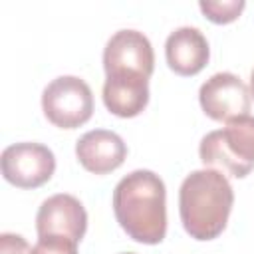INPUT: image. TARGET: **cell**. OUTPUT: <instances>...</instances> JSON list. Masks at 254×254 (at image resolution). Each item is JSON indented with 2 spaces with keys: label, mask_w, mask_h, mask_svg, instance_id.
<instances>
[{
  "label": "cell",
  "mask_w": 254,
  "mask_h": 254,
  "mask_svg": "<svg viewBox=\"0 0 254 254\" xmlns=\"http://www.w3.org/2000/svg\"><path fill=\"white\" fill-rule=\"evenodd\" d=\"M36 230L38 236L58 234L79 242L87 230V212L73 194H52L38 208Z\"/></svg>",
  "instance_id": "obj_8"
},
{
  "label": "cell",
  "mask_w": 254,
  "mask_h": 254,
  "mask_svg": "<svg viewBox=\"0 0 254 254\" xmlns=\"http://www.w3.org/2000/svg\"><path fill=\"white\" fill-rule=\"evenodd\" d=\"M42 109L60 129H75L93 115L91 87L77 75H60L42 91Z\"/></svg>",
  "instance_id": "obj_4"
},
{
  "label": "cell",
  "mask_w": 254,
  "mask_h": 254,
  "mask_svg": "<svg viewBox=\"0 0 254 254\" xmlns=\"http://www.w3.org/2000/svg\"><path fill=\"white\" fill-rule=\"evenodd\" d=\"M2 177L18 189H36L48 183L56 171L52 149L42 143L22 141L8 145L0 157Z\"/></svg>",
  "instance_id": "obj_5"
},
{
  "label": "cell",
  "mask_w": 254,
  "mask_h": 254,
  "mask_svg": "<svg viewBox=\"0 0 254 254\" xmlns=\"http://www.w3.org/2000/svg\"><path fill=\"white\" fill-rule=\"evenodd\" d=\"M198 101L202 111L214 121H230L248 115L252 95L248 85L230 71H218L210 75L198 89Z\"/></svg>",
  "instance_id": "obj_6"
},
{
  "label": "cell",
  "mask_w": 254,
  "mask_h": 254,
  "mask_svg": "<svg viewBox=\"0 0 254 254\" xmlns=\"http://www.w3.org/2000/svg\"><path fill=\"white\" fill-rule=\"evenodd\" d=\"M75 157L93 175H107L119 169L127 157L125 141L109 129H91L75 143Z\"/></svg>",
  "instance_id": "obj_9"
},
{
  "label": "cell",
  "mask_w": 254,
  "mask_h": 254,
  "mask_svg": "<svg viewBox=\"0 0 254 254\" xmlns=\"http://www.w3.org/2000/svg\"><path fill=\"white\" fill-rule=\"evenodd\" d=\"M155 67V54L149 38L137 30L115 32L103 50V69L105 73L135 71L151 77Z\"/></svg>",
  "instance_id": "obj_7"
},
{
  "label": "cell",
  "mask_w": 254,
  "mask_h": 254,
  "mask_svg": "<svg viewBox=\"0 0 254 254\" xmlns=\"http://www.w3.org/2000/svg\"><path fill=\"white\" fill-rule=\"evenodd\" d=\"M121 254H135V252H121Z\"/></svg>",
  "instance_id": "obj_16"
},
{
  "label": "cell",
  "mask_w": 254,
  "mask_h": 254,
  "mask_svg": "<svg viewBox=\"0 0 254 254\" xmlns=\"http://www.w3.org/2000/svg\"><path fill=\"white\" fill-rule=\"evenodd\" d=\"M165 56L169 67L179 75H196L210 58V48L204 34L192 26L173 30L165 42Z\"/></svg>",
  "instance_id": "obj_11"
},
{
  "label": "cell",
  "mask_w": 254,
  "mask_h": 254,
  "mask_svg": "<svg viewBox=\"0 0 254 254\" xmlns=\"http://www.w3.org/2000/svg\"><path fill=\"white\" fill-rule=\"evenodd\" d=\"M0 254H32V248L24 236L12 234V232H2L0 234Z\"/></svg>",
  "instance_id": "obj_14"
},
{
  "label": "cell",
  "mask_w": 254,
  "mask_h": 254,
  "mask_svg": "<svg viewBox=\"0 0 254 254\" xmlns=\"http://www.w3.org/2000/svg\"><path fill=\"white\" fill-rule=\"evenodd\" d=\"M250 95L254 97V69H252V73H250Z\"/></svg>",
  "instance_id": "obj_15"
},
{
  "label": "cell",
  "mask_w": 254,
  "mask_h": 254,
  "mask_svg": "<svg viewBox=\"0 0 254 254\" xmlns=\"http://www.w3.org/2000/svg\"><path fill=\"white\" fill-rule=\"evenodd\" d=\"M234 204V190L216 169H198L185 177L179 189L183 228L194 240H212L226 228Z\"/></svg>",
  "instance_id": "obj_2"
},
{
  "label": "cell",
  "mask_w": 254,
  "mask_h": 254,
  "mask_svg": "<svg viewBox=\"0 0 254 254\" xmlns=\"http://www.w3.org/2000/svg\"><path fill=\"white\" fill-rule=\"evenodd\" d=\"M198 157L206 169L244 179L254 169V117L242 115L206 133L200 139Z\"/></svg>",
  "instance_id": "obj_3"
},
{
  "label": "cell",
  "mask_w": 254,
  "mask_h": 254,
  "mask_svg": "<svg viewBox=\"0 0 254 254\" xmlns=\"http://www.w3.org/2000/svg\"><path fill=\"white\" fill-rule=\"evenodd\" d=\"M113 212L129 238L159 244L167 234V190L163 179L147 169L125 175L113 190Z\"/></svg>",
  "instance_id": "obj_1"
},
{
  "label": "cell",
  "mask_w": 254,
  "mask_h": 254,
  "mask_svg": "<svg viewBox=\"0 0 254 254\" xmlns=\"http://www.w3.org/2000/svg\"><path fill=\"white\" fill-rule=\"evenodd\" d=\"M32 254H77V242L65 236L46 234L32 246Z\"/></svg>",
  "instance_id": "obj_13"
},
{
  "label": "cell",
  "mask_w": 254,
  "mask_h": 254,
  "mask_svg": "<svg viewBox=\"0 0 254 254\" xmlns=\"http://www.w3.org/2000/svg\"><path fill=\"white\" fill-rule=\"evenodd\" d=\"M246 2L244 0H200L198 8L200 12L214 24H230L234 22L242 10H244Z\"/></svg>",
  "instance_id": "obj_12"
},
{
  "label": "cell",
  "mask_w": 254,
  "mask_h": 254,
  "mask_svg": "<svg viewBox=\"0 0 254 254\" xmlns=\"http://www.w3.org/2000/svg\"><path fill=\"white\" fill-rule=\"evenodd\" d=\"M103 103L117 117H137L149 103V77L135 71L109 73L103 83Z\"/></svg>",
  "instance_id": "obj_10"
}]
</instances>
